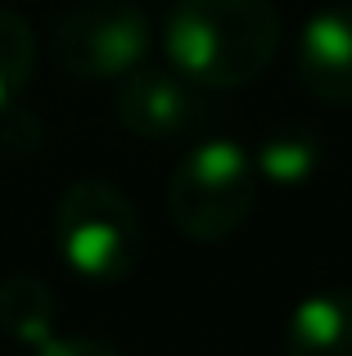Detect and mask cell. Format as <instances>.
Segmentation results:
<instances>
[{
    "label": "cell",
    "mask_w": 352,
    "mask_h": 356,
    "mask_svg": "<svg viewBox=\"0 0 352 356\" xmlns=\"http://www.w3.org/2000/svg\"><path fill=\"white\" fill-rule=\"evenodd\" d=\"M54 248L86 284H122L145 252L141 212L113 181H72L54 208Z\"/></svg>",
    "instance_id": "obj_2"
},
{
    "label": "cell",
    "mask_w": 352,
    "mask_h": 356,
    "mask_svg": "<svg viewBox=\"0 0 352 356\" xmlns=\"http://www.w3.org/2000/svg\"><path fill=\"white\" fill-rule=\"evenodd\" d=\"M150 18L136 0H81L54 23L50 50L68 77L118 81L150 59Z\"/></svg>",
    "instance_id": "obj_4"
},
{
    "label": "cell",
    "mask_w": 352,
    "mask_h": 356,
    "mask_svg": "<svg viewBox=\"0 0 352 356\" xmlns=\"http://www.w3.org/2000/svg\"><path fill=\"white\" fill-rule=\"evenodd\" d=\"M32 68H36V36L27 18L14 9H0V113L18 104V95L32 81Z\"/></svg>",
    "instance_id": "obj_10"
},
{
    "label": "cell",
    "mask_w": 352,
    "mask_h": 356,
    "mask_svg": "<svg viewBox=\"0 0 352 356\" xmlns=\"http://www.w3.org/2000/svg\"><path fill=\"white\" fill-rule=\"evenodd\" d=\"M54 316H59V302H54V293H50L45 280H36V275L0 280V330H5L14 343L36 348L41 339H50Z\"/></svg>",
    "instance_id": "obj_9"
},
{
    "label": "cell",
    "mask_w": 352,
    "mask_h": 356,
    "mask_svg": "<svg viewBox=\"0 0 352 356\" xmlns=\"http://www.w3.org/2000/svg\"><path fill=\"white\" fill-rule=\"evenodd\" d=\"M285 356H352V289H317L289 312Z\"/></svg>",
    "instance_id": "obj_7"
},
{
    "label": "cell",
    "mask_w": 352,
    "mask_h": 356,
    "mask_svg": "<svg viewBox=\"0 0 352 356\" xmlns=\"http://www.w3.org/2000/svg\"><path fill=\"white\" fill-rule=\"evenodd\" d=\"M298 81L321 104H352V5H330L298 32Z\"/></svg>",
    "instance_id": "obj_6"
},
{
    "label": "cell",
    "mask_w": 352,
    "mask_h": 356,
    "mask_svg": "<svg viewBox=\"0 0 352 356\" xmlns=\"http://www.w3.org/2000/svg\"><path fill=\"white\" fill-rule=\"evenodd\" d=\"M257 185L262 176L248 149L235 140H203L176 163L168 181V217L185 239L221 243L253 217Z\"/></svg>",
    "instance_id": "obj_3"
},
{
    "label": "cell",
    "mask_w": 352,
    "mask_h": 356,
    "mask_svg": "<svg viewBox=\"0 0 352 356\" xmlns=\"http://www.w3.org/2000/svg\"><path fill=\"white\" fill-rule=\"evenodd\" d=\"M32 356H122L113 343L99 339H81V334H50L32 348Z\"/></svg>",
    "instance_id": "obj_11"
},
{
    "label": "cell",
    "mask_w": 352,
    "mask_h": 356,
    "mask_svg": "<svg viewBox=\"0 0 352 356\" xmlns=\"http://www.w3.org/2000/svg\"><path fill=\"white\" fill-rule=\"evenodd\" d=\"M253 167H257V176L271 181V185H307L312 176L321 172V136H317V127L289 122V127L266 131V140L253 154Z\"/></svg>",
    "instance_id": "obj_8"
},
{
    "label": "cell",
    "mask_w": 352,
    "mask_h": 356,
    "mask_svg": "<svg viewBox=\"0 0 352 356\" xmlns=\"http://www.w3.org/2000/svg\"><path fill=\"white\" fill-rule=\"evenodd\" d=\"M280 50V14L271 0H172L163 18L168 68L199 90H235L257 81Z\"/></svg>",
    "instance_id": "obj_1"
},
{
    "label": "cell",
    "mask_w": 352,
    "mask_h": 356,
    "mask_svg": "<svg viewBox=\"0 0 352 356\" xmlns=\"http://www.w3.org/2000/svg\"><path fill=\"white\" fill-rule=\"evenodd\" d=\"M113 95V113L131 136L141 140H190L203 131L208 122V104H203V90L194 81H185L172 68H131L127 77H118Z\"/></svg>",
    "instance_id": "obj_5"
}]
</instances>
